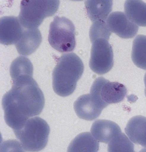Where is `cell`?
Instances as JSON below:
<instances>
[{
  "label": "cell",
  "mask_w": 146,
  "mask_h": 152,
  "mask_svg": "<svg viewBox=\"0 0 146 152\" xmlns=\"http://www.w3.org/2000/svg\"><path fill=\"white\" fill-rule=\"evenodd\" d=\"M2 104L5 123L14 131L22 128L30 117L40 114L45 98L33 76L24 75L13 80Z\"/></svg>",
  "instance_id": "1"
},
{
  "label": "cell",
  "mask_w": 146,
  "mask_h": 152,
  "mask_svg": "<svg viewBox=\"0 0 146 152\" xmlns=\"http://www.w3.org/2000/svg\"><path fill=\"white\" fill-rule=\"evenodd\" d=\"M84 70L83 63L76 54H63L53 71V86L55 93L63 97L72 94Z\"/></svg>",
  "instance_id": "2"
},
{
  "label": "cell",
  "mask_w": 146,
  "mask_h": 152,
  "mask_svg": "<svg viewBox=\"0 0 146 152\" xmlns=\"http://www.w3.org/2000/svg\"><path fill=\"white\" fill-rule=\"evenodd\" d=\"M14 131L23 150L37 152L47 145L50 128L44 120L35 117L28 120L22 128Z\"/></svg>",
  "instance_id": "3"
},
{
  "label": "cell",
  "mask_w": 146,
  "mask_h": 152,
  "mask_svg": "<svg viewBox=\"0 0 146 152\" xmlns=\"http://www.w3.org/2000/svg\"><path fill=\"white\" fill-rule=\"evenodd\" d=\"M59 4V1L56 0L22 1L18 17L20 23L27 29L37 28L44 19L55 14Z\"/></svg>",
  "instance_id": "4"
},
{
  "label": "cell",
  "mask_w": 146,
  "mask_h": 152,
  "mask_svg": "<svg viewBox=\"0 0 146 152\" xmlns=\"http://www.w3.org/2000/svg\"><path fill=\"white\" fill-rule=\"evenodd\" d=\"M75 31V26L70 20L55 16L50 26L49 43L61 53L72 51L76 45Z\"/></svg>",
  "instance_id": "5"
},
{
  "label": "cell",
  "mask_w": 146,
  "mask_h": 152,
  "mask_svg": "<svg viewBox=\"0 0 146 152\" xmlns=\"http://www.w3.org/2000/svg\"><path fill=\"white\" fill-rule=\"evenodd\" d=\"M127 92L123 84L110 82L104 77H99L93 83L90 94L93 100L104 109L109 104L123 100Z\"/></svg>",
  "instance_id": "6"
},
{
  "label": "cell",
  "mask_w": 146,
  "mask_h": 152,
  "mask_svg": "<svg viewBox=\"0 0 146 152\" xmlns=\"http://www.w3.org/2000/svg\"><path fill=\"white\" fill-rule=\"evenodd\" d=\"M89 66L98 75L108 72L114 65L113 52L108 41L98 38L92 42Z\"/></svg>",
  "instance_id": "7"
},
{
  "label": "cell",
  "mask_w": 146,
  "mask_h": 152,
  "mask_svg": "<svg viewBox=\"0 0 146 152\" xmlns=\"http://www.w3.org/2000/svg\"><path fill=\"white\" fill-rule=\"evenodd\" d=\"M106 21L110 31L122 38H132L139 31V26L131 22L123 12H112Z\"/></svg>",
  "instance_id": "8"
},
{
  "label": "cell",
  "mask_w": 146,
  "mask_h": 152,
  "mask_svg": "<svg viewBox=\"0 0 146 152\" xmlns=\"http://www.w3.org/2000/svg\"><path fill=\"white\" fill-rule=\"evenodd\" d=\"M19 20L14 16H5L0 20V42L5 45L15 44L19 40L23 29Z\"/></svg>",
  "instance_id": "9"
},
{
  "label": "cell",
  "mask_w": 146,
  "mask_h": 152,
  "mask_svg": "<svg viewBox=\"0 0 146 152\" xmlns=\"http://www.w3.org/2000/svg\"><path fill=\"white\" fill-rule=\"evenodd\" d=\"M74 106L78 117L87 121L96 119L103 110L93 100L90 94L80 96L75 101Z\"/></svg>",
  "instance_id": "10"
},
{
  "label": "cell",
  "mask_w": 146,
  "mask_h": 152,
  "mask_svg": "<svg viewBox=\"0 0 146 152\" xmlns=\"http://www.w3.org/2000/svg\"><path fill=\"white\" fill-rule=\"evenodd\" d=\"M91 134L97 141L108 143L121 132L119 125L106 120H98L92 125Z\"/></svg>",
  "instance_id": "11"
},
{
  "label": "cell",
  "mask_w": 146,
  "mask_h": 152,
  "mask_svg": "<svg viewBox=\"0 0 146 152\" xmlns=\"http://www.w3.org/2000/svg\"><path fill=\"white\" fill-rule=\"evenodd\" d=\"M42 41L41 33L38 28L27 29L23 31L15 47L20 55L28 56L36 50Z\"/></svg>",
  "instance_id": "12"
},
{
  "label": "cell",
  "mask_w": 146,
  "mask_h": 152,
  "mask_svg": "<svg viewBox=\"0 0 146 152\" xmlns=\"http://www.w3.org/2000/svg\"><path fill=\"white\" fill-rule=\"evenodd\" d=\"M125 130L131 142L146 148V117L134 116L128 122Z\"/></svg>",
  "instance_id": "13"
},
{
  "label": "cell",
  "mask_w": 146,
  "mask_h": 152,
  "mask_svg": "<svg viewBox=\"0 0 146 152\" xmlns=\"http://www.w3.org/2000/svg\"><path fill=\"white\" fill-rule=\"evenodd\" d=\"M112 1L110 0H90L85 2L88 17L93 22L107 21L112 10Z\"/></svg>",
  "instance_id": "14"
},
{
  "label": "cell",
  "mask_w": 146,
  "mask_h": 152,
  "mask_svg": "<svg viewBox=\"0 0 146 152\" xmlns=\"http://www.w3.org/2000/svg\"><path fill=\"white\" fill-rule=\"evenodd\" d=\"M126 15L132 23L146 26V3L141 1H127L124 4Z\"/></svg>",
  "instance_id": "15"
},
{
  "label": "cell",
  "mask_w": 146,
  "mask_h": 152,
  "mask_svg": "<svg viewBox=\"0 0 146 152\" xmlns=\"http://www.w3.org/2000/svg\"><path fill=\"white\" fill-rule=\"evenodd\" d=\"M99 143L89 132L82 133L76 136L69 146L68 152H97Z\"/></svg>",
  "instance_id": "16"
},
{
  "label": "cell",
  "mask_w": 146,
  "mask_h": 152,
  "mask_svg": "<svg viewBox=\"0 0 146 152\" xmlns=\"http://www.w3.org/2000/svg\"><path fill=\"white\" fill-rule=\"evenodd\" d=\"M131 59L134 64L146 70V36L138 35L133 43Z\"/></svg>",
  "instance_id": "17"
},
{
  "label": "cell",
  "mask_w": 146,
  "mask_h": 152,
  "mask_svg": "<svg viewBox=\"0 0 146 152\" xmlns=\"http://www.w3.org/2000/svg\"><path fill=\"white\" fill-rule=\"evenodd\" d=\"M34 67L27 58L21 56L15 59L10 68V74L12 81L24 75L33 76Z\"/></svg>",
  "instance_id": "18"
},
{
  "label": "cell",
  "mask_w": 146,
  "mask_h": 152,
  "mask_svg": "<svg viewBox=\"0 0 146 152\" xmlns=\"http://www.w3.org/2000/svg\"><path fill=\"white\" fill-rule=\"evenodd\" d=\"M108 151L110 152L134 151V146L129 138L122 132L108 143Z\"/></svg>",
  "instance_id": "19"
},
{
  "label": "cell",
  "mask_w": 146,
  "mask_h": 152,
  "mask_svg": "<svg viewBox=\"0 0 146 152\" xmlns=\"http://www.w3.org/2000/svg\"><path fill=\"white\" fill-rule=\"evenodd\" d=\"M111 34L107 23L99 21L94 22L90 28L89 37L91 43L98 38H104L109 40Z\"/></svg>",
  "instance_id": "20"
},
{
  "label": "cell",
  "mask_w": 146,
  "mask_h": 152,
  "mask_svg": "<svg viewBox=\"0 0 146 152\" xmlns=\"http://www.w3.org/2000/svg\"><path fill=\"white\" fill-rule=\"evenodd\" d=\"M144 83L145 84V95L146 96V73L145 74L144 77Z\"/></svg>",
  "instance_id": "21"
}]
</instances>
